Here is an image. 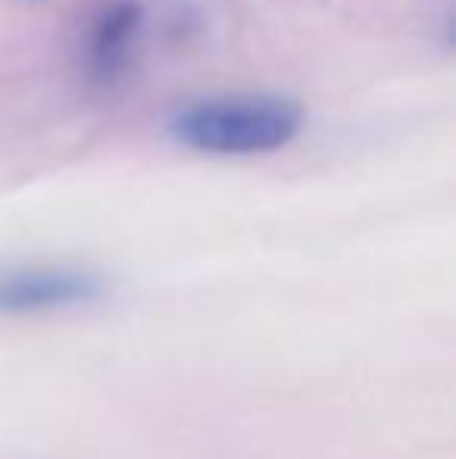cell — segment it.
I'll use <instances>...</instances> for the list:
<instances>
[{
  "label": "cell",
  "instance_id": "6da1fadb",
  "mask_svg": "<svg viewBox=\"0 0 456 459\" xmlns=\"http://www.w3.org/2000/svg\"><path fill=\"white\" fill-rule=\"evenodd\" d=\"M304 128V107L279 94L210 97L178 109L169 132L178 144L216 157L272 153L291 144Z\"/></svg>",
  "mask_w": 456,
  "mask_h": 459
},
{
  "label": "cell",
  "instance_id": "7a4b0ae2",
  "mask_svg": "<svg viewBox=\"0 0 456 459\" xmlns=\"http://www.w3.org/2000/svg\"><path fill=\"white\" fill-rule=\"evenodd\" d=\"M144 6L138 0H104L91 13L82 41V63L94 85H116L138 56Z\"/></svg>",
  "mask_w": 456,
  "mask_h": 459
},
{
  "label": "cell",
  "instance_id": "3957f363",
  "mask_svg": "<svg viewBox=\"0 0 456 459\" xmlns=\"http://www.w3.org/2000/svg\"><path fill=\"white\" fill-rule=\"evenodd\" d=\"M104 284L73 269H31L0 278V313H35L100 297Z\"/></svg>",
  "mask_w": 456,
  "mask_h": 459
}]
</instances>
